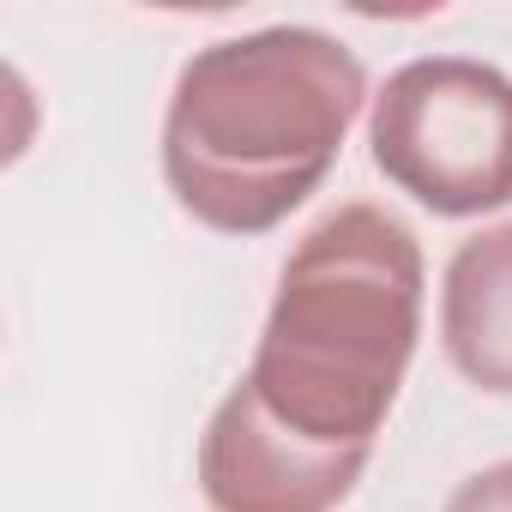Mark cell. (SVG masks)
I'll return each mask as SVG.
<instances>
[{"label": "cell", "mask_w": 512, "mask_h": 512, "mask_svg": "<svg viewBox=\"0 0 512 512\" xmlns=\"http://www.w3.org/2000/svg\"><path fill=\"white\" fill-rule=\"evenodd\" d=\"M362 55L320 25H266L193 49L163 109V181L217 235H266L332 175L368 109Z\"/></svg>", "instance_id": "cell-1"}, {"label": "cell", "mask_w": 512, "mask_h": 512, "mask_svg": "<svg viewBox=\"0 0 512 512\" xmlns=\"http://www.w3.org/2000/svg\"><path fill=\"white\" fill-rule=\"evenodd\" d=\"M422 302L428 260L416 229L386 205L350 199L278 266L241 380L302 440L374 452L422 344Z\"/></svg>", "instance_id": "cell-2"}, {"label": "cell", "mask_w": 512, "mask_h": 512, "mask_svg": "<svg viewBox=\"0 0 512 512\" xmlns=\"http://www.w3.org/2000/svg\"><path fill=\"white\" fill-rule=\"evenodd\" d=\"M368 157L434 217L512 205V73L476 55H416L368 103Z\"/></svg>", "instance_id": "cell-3"}, {"label": "cell", "mask_w": 512, "mask_h": 512, "mask_svg": "<svg viewBox=\"0 0 512 512\" xmlns=\"http://www.w3.org/2000/svg\"><path fill=\"white\" fill-rule=\"evenodd\" d=\"M374 452L314 446L235 380L199 434V494L211 512H338Z\"/></svg>", "instance_id": "cell-4"}, {"label": "cell", "mask_w": 512, "mask_h": 512, "mask_svg": "<svg viewBox=\"0 0 512 512\" xmlns=\"http://www.w3.org/2000/svg\"><path fill=\"white\" fill-rule=\"evenodd\" d=\"M440 350L488 398H512V223L464 235L440 278Z\"/></svg>", "instance_id": "cell-5"}, {"label": "cell", "mask_w": 512, "mask_h": 512, "mask_svg": "<svg viewBox=\"0 0 512 512\" xmlns=\"http://www.w3.org/2000/svg\"><path fill=\"white\" fill-rule=\"evenodd\" d=\"M440 512H512V458L470 470V476L446 494Z\"/></svg>", "instance_id": "cell-6"}]
</instances>
